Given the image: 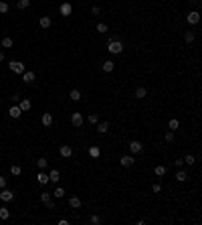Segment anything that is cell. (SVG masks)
I'll list each match as a JSON object with an SVG mask.
<instances>
[{
  "label": "cell",
  "mask_w": 202,
  "mask_h": 225,
  "mask_svg": "<svg viewBox=\"0 0 202 225\" xmlns=\"http://www.w3.org/2000/svg\"><path fill=\"white\" fill-rule=\"evenodd\" d=\"M107 51L111 55H119L121 51H123V43H121L119 39H117V41H109L107 43Z\"/></svg>",
  "instance_id": "6da1fadb"
},
{
  "label": "cell",
  "mask_w": 202,
  "mask_h": 225,
  "mask_svg": "<svg viewBox=\"0 0 202 225\" xmlns=\"http://www.w3.org/2000/svg\"><path fill=\"white\" fill-rule=\"evenodd\" d=\"M10 71H14V73H18V75H22L24 71H27V67H24V63L22 61H10Z\"/></svg>",
  "instance_id": "7a4b0ae2"
},
{
  "label": "cell",
  "mask_w": 202,
  "mask_h": 225,
  "mask_svg": "<svg viewBox=\"0 0 202 225\" xmlns=\"http://www.w3.org/2000/svg\"><path fill=\"white\" fill-rule=\"evenodd\" d=\"M186 22H188V24H198V22H200V12H198V10L188 12L186 14Z\"/></svg>",
  "instance_id": "3957f363"
},
{
  "label": "cell",
  "mask_w": 202,
  "mask_h": 225,
  "mask_svg": "<svg viewBox=\"0 0 202 225\" xmlns=\"http://www.w3.org/2000/svg\"><path fill=\"white\" fill-rule=\"evenodd\" d=\"M83 122H85L83 114H79V112H73V114H71V124H73V126L81 128V126H83Z\"/></svg>",
  "instance_id": "277c9868"
},
{
  "label": "cell",
  "mask_w": 202,
  "mask_h": 225,
  "mask_svg": "<svg viewBox=\"0 0 202 225\" xmlns=\"http://www.w3.org/2000/svg\"><path fill=\"white\" fill-rule=\"evenodd\" d=\"M129 152H131V154H141V152H144V146H141L140 140H131V142H129Z\"/></svg>",
  "instance_id": "5b68a950"
},
{
  "label": "cell",
  "mask_w": 202,
  "mask_h": 225,
  "mask_svg": "<svg viewBox=\"0 0 202 225\" xmlns=\"http://www.w3.org/2000/svg\"><path fill=\"white\" fill-rule=\"evenodd\" d=\"M0 199H2L4 203H8V201H12V199H14V193L4 187V189H0Z\"/></svg>",
  "instance_id": "8992f818"
},
{
  "label": "cell",
  "mask_w": 202,
  "mask_h": 225,
  "mask_svg": "<svg viewBox=\"0 0 202 225\" xmlns=\"http://www.w3.org/2000/svg\"><path fill=\"white\" fill-rule=\"evenodd\" d=\"M34 79H36V73L30 71V69H27V71L22 73V81L24 83H34Z\"/></svg>",
  "instance_id": "52a82bcc"
},
{
  "label": "cell",
  "mask_w": 202,
  "mask_h": 225,
  "mask_svg": "<svg viewBox=\"0 0 202 225\" xmlns=\"http://www.w3.org/2000/svg\"><path fill=\"white\" fill-rule=\"evenodd\" d=\"M40 122H43V126H45V128H51V126H53V114L45 112V114H43V118H40Z\"/></svg>",
  "instance_id": "ba28073f"
},
{
  "label": "cell",
  "mask_w": 202,
  "mask_h": 225,
  "mask_svg": "<svg viewBox=\"0 0 202 225\" xmlns=\"http://www.w3.org/2000/svg\"><path fill=\"white\" fill-rule=\"evenodd\" d=\"M59 10H61V14H63V16H71V12H73V6H71V2H63Z\"/></svg>",
  "instance_id": "9c48e42d"
},
{
  "label": "cell",
  "mask_w": 202,
  "mask_h": 225,
  "mask_svg": "<svg viewBox=\"0 0 202 225\" xmlns=\"http://www.w3.org/2000/svg\"><path fill=\"white\" fill-rule=\"evenodd\" d=\"M8 114H10V118H14V120H18L20 116H22V109L14 103V106H10V109H8Z\"/></svg>",
  "instance_id": "30bf717a"
},
{
  "label": "cell",
  "mask_w": 202,
  "mask_h": 225,
  "mask_svg": "<svg viewBox=\"0 0 202 225\" xmlns=\"http://www.w3.org/2000/svg\"><path fill=\"white\" fill-rule=\"evenodd\" d=\"M59 181H61V172L57 171V168H53V171L49 172V183H55V184H57Z\"/></svg>",
  "instance_id": "8fae6325"
},
{
  "label": "cell",
  "mask_w": 202,
  "mask_h": 225,
  "mask_svg": "<svg viewBox=\"0 0 202 225\" xmlns=\"http://www.w3.org/2000/svg\"><path fill=\"white\" fill-rule=\"evenodd\" d=\"M30 106H33V103H30V99H27V97H20L18 108L22 109V112H28V109H30Z\"/></svg>",
  "instance_id": "7c38bea8"
},
{
  "label": "cell",
  "mask_w": 202,
  "mask_h": 225,
  "mask_svg": "<svg viewBox=\"0 0 202 225\" xmlns=\"http://www.w3.org/2000/svg\"><path fill=\"white\" fill-rule=\"evenodd\" d=\"M134 162H135L134 156H121V158H119V164H121V166H134Z\"/></svg>",
  "instance_id": "4fadbf2b"
},
{
  "label": "cell",
  "mask_w": 202,
  "mask_h": 225,
  "mask_svg": "<svg viewBox=\"0 0 202 225\" xmlns=\"http://www.w3.org/2000/svg\"><path fill=\"white\" fill-rule=\"evenodd\" d=\"M87 152H89V156H91V158H99V156H101V150H99V146H89V150H87Z\"/></svg>",
  "instance_id": "5bb4252c"
},
{
  "label": "cell",
  "mask_w": 202,
  "mask_h": 225,
  "mask_svg": "<svg viewBox=\"0 0 202 225\" xmlns=\"http://www.w3.org/2000/svg\"><path fill=\"white\" fill-rule=\"evenodd\" d=\"M51 22H53V21H51V16H40V18H39L40 28H49V27H51Z\"/></svg>",
  "instance_id": "9a60e30c"
},
{
  "label": "cell",
  "mask_w": 202,
  "mask_h": 225,
  "mask_svg": "<svg viewBox=\"0 0 202 225\" xmlns=\"http://www.w3.org/2000/svg\"><path fill=\"white\" fill-rule=\"evenodd\" d=\"M69 207H71V209H79V207H81V199L79 197H69Z\"/></svg>",
  "instance_id": "2e32d148"
},
{
  "label": "cell",
  "mask_w": 202,
  "mask_h": 225,
  "mask_svg": "<svg viewBox=\"0 0 202 225\" xmlns=\"http://www.w3.org/2000/svg\"><path fill=\"white\" fill-rule=\"evenodd\" d=\"M95 126H97V132H99V134H105L109 130V122H97Z\"/></svg>",
  "instance_id": "e0dca14e"
},
{
  "label": "cell",
  "mask_w": 202,
  "mask_h": 225,
  "mask_svg": "<svg viewBox=\"0 0 202 225\" xmlns=\"http://www.w3.org/2000/svg\"><path fill=\"white\" fill-rule=\"evenodd\" d=\"M36 181H39V184H47L49 183V174L45 171H40L39 174H36Z\"/></svg>",
  "instance_id": "ac0fdd59"
},
{
  "label": "cell",
  "mask_w": 202,
  "mask_h": 225,
  "mask_svg": "<svg viewBox=\"0 0 202 225\" xmlns=\"http://www.w3.org/2000/svg\"><path fill=\"white\" fill-rule=\"evenodd\" d=\"M71 154H73V148H71V146H61V156L63 158H71Z\"/></svg>",
  "instance_id": "d6986e66"
},
{
  "label": "cell",
  "mask_w": 202,
  "mask_h": 225,
  "mask_svg": "<svg viewBox=\"0 0 202 225\" xmlns=\"http://www.w3.org/2000/svg\"><path fill=\"white\" fill-rule=\"evenodd\" d=\"M101 67H103V71H105V73H111V71L115 69V63L111 61V59H109V61H105L103 65H101Z\"/></svg>",
  "instance_id": "ffe728a7"
},
{
  "label": "cell",
  "mask_w": 202,
  "mask_h": 225,
  "mask_svg": "<svg viewBox=\"0 0 202 225\" xmlns=\"http://www.w3.org/2000/svg\"><path fill=\"white\" fill-rule=\"evenodd\" d=\"M69 97H71L73 102H79V99H81V91H79V89H71V91H69Z\"/></svg>",
  "instance_id": "44dd1931"
},
{
  "label": "cell",
  "mask_w": 202,
  "mask_h": 225,
  "mask_svg": "<svg viewBox=\"0 0 202 225\" xmlns=\"http://www.w3.org/2000/svg\"><path fill=\"white\" fill-rule=\"evenodd\" d=\"M176 181H178V183H184V181H186V178H188V174H186V171H178L176 172Z\"/></svg>",
  "instance_id": "7402d4cb"
},
{
  "label": "cell",
  "mask_w": 202,
  "mask_h": 225,
  "mask_svg": "<svg viewBox=\"0 0 202 225\" xmlns=\"http://www.w3.org/2000/svg\"><path fill=\"white\" fill-rule=\"evenodd\" d=\"M194 39H196V33H192V31H188V33H184V41L188 43H194Z\"/></svg>",
  "instance_id": "603a6c76"
},
{
  "label": "cell",
  "mask_w": 202,
  "mask_h": 225,
  "mask_svg": "<svg viewBox=\"0 0 202 225\" xmlns=\"http://www.w3.org/2000/svg\"><path fill=\"white\" fill-rule=\"evenodd\" d=\"M166 171H168V168H166V166H162V164H158V166L154 168L156 177H164V174H166Z\"/></svg>",
  "instance_id": "cb8c5ba5"
},
{
  "label": "cell",
  "mask_w": 202,
  "mask_h": 225,
  "mask_svg": "<svg viewBox=\"0 0 202 225\" xmlns=\"http://www.w3.org/2000/svg\"><path fill=\"white\" fill-rule=\"evenodd\" d=\"M87 122L91 124V126H95V124L99 122V114H89V116H87Z\"/></svg>",
  "instance_id": "d4e9b609"
},
{
  "label": "cell",
  "mask_w": 202,
  "mask_h": 225,
  "mask_svg": "<svg viewBox=\"0 0 202 225\" xmlns=\"http://www.w3.org/2000/svg\"><path fill=\"white\" fill-rule=\"evenodd\" d=\"M36 166H39L40 171H45V168L49 166V160L47 158H39V160H36Z\"/></svg>",
  "instance_id": "484cf974"
},
{
  "label": "cell",
  "mask_w": 202,
  "mask_h": 225,
  "mask_svg": "<svg viewBox=\"0 0 202 225\" xmlns=\"http://www.w3.org/2000/svg\"><path fill=\"white\" fill-rule=\"evenodd\" d=\"M146 93H148V91H146V87H137V89H135V97H137V99H144V97H146Z\"/></svg>",
  "instance_id": "4316f807"
},
{
  "label": "cell",
  "mask_w": 202,
  "mask_h": 225,
  "mask_svg": "<svg viewBox=\"0 0 202 225\" xmlns=\"http://www.w3.org/2000/svg\"><path fill=\"white\" fill-rule=\"evenodd\" d=\"M53 197H57V199L65 197V189H63V187H57V189L53 191Z\"/></svg>",
  "instance_id": "83f0119b"
},
{
  "label": "cell",
  "mask_w": 202,
  "mask_h": 225,
  "mask_svg": "<svg viewBox=\"0 0 202 225\" xmlns=\"http://www.w3.org/2000/svg\"><path fill=\"white\" fill-rule=\"evenodd\" d=\"M168 128H170V130H178V128H180V122H178L176 118H172V120L168 122Z\"/></svg>",
  "instance_id": "f1b7e54d"
},
{
  "label": "cell",
  "mask_w": 202,
  "mask_h": 225,
  "mask_svg": "<svg viewBox=\"0 0 202 225\" xmlns=\"http://www.w3.org/2000/svg\"><path fill=\"white\" fill-rule=\"evenodd\" d=\"M184 164H190V166H194V164H196V158L192 156V154H188V156H184Z\"/></svg>",
  "instance_id": "f546056e"
},
{
  "label": "cell",
  "mask_w": 202,
  "mask_h": 225,
  "mask_svg": "<svg viewBox=\"0 0 202 225\" xmlns=\"http://www.w3.org/2000/svg\"><path fill=\"white\" fill-rule=\"evenodd\" d=\"M164 140H166L168 144H172V142H174V130H170V132H166V136H164Z\"/></svg>",
  "instance_id": "4dcf8cb0"
},
{
  "label": "cell",
  "mask_w": 202,
  "mask_h": 225,
  "mask_svg": "<svg viewBox=\"0 0 202 225\" xmlns=\"http://www.w3.org/2000/svg\"><path fill=\"white\" fill-rule=\"evenodd\" d=\"M28 4H30V0H18V2H16V6H18L20 10H24V8H28Z\"/></svg>",
  "instance_id": "1f68e13d"
},
{
  "label": "cell",
  "mask_w": 202,
  "mask_h": 225,
  "mask_svg": "<svg viewBox=\"0 0 202 225\" xmlns=\"http://www.w3.org/2000/svg\"><path fill=\"white\" fill-rule=\"evenodd\" d=\"M95 28H97V33H107V31H109V27L105 24V22H99Z\"/></svg>",
  "instance_id": "d6a6232c"
},
{
  "label": "cell",
  "mask_w": 202,
  "mask_h": 225,
  "mask_svg": "<svg viewBox=\"0 0 202 225\" xmlns=\"http://www.w3.org/2000/svg\"><path fill=\"white\" fill-rule=\"evenodd\" d=\"M2 47L10 49V47H12V39H10V37H4V39H2Z\"/></svg>",
  "instance_id": "836d02e7"
},
{
  "label": "cell",
  "mask_w": 202,
  "mask_h": 225,
  "mask_svg": "<svg viewBox=\"0 0 202 225\" xmlns=\"http://www.w3.org/2000/svg\"><path fill=\"white\" fill-rule=\"evenodd\" d=\"M8 217H10V211L6 207H0V219H8Z\"/></svg>",
  "instance_id": "e575fe53"
},
{
  "label": "cell",
  "mask_w": 202,
  "mask_h": 225,
  "mask_svg": "<svg viewBox=\"0 0 202 225\" xmlns=\"http://www.w3.org/2000/svg\"><path fill=\"white\" fill-rule=\"evenodd\" d=\"M10 172H12V174H14V177H18V174H20V172H22V168H20V166H18V164H12V166H10Z\"/></svg>",
  "instance_id": "d590c367"
},
{
  "label": "cell",
  "mask_w": 202,
  "mask_h": 225,
  "mask_svg": "<svg viewBox=\"0 0 202 225\" xmlns=\"http://www.w3.org/2000/svg\"><path fill=\"white\" fill-rule=\"evenodd\" d=\"M6 12H8V2L0 0V14H6Z\"/></svg>",
  "instance_id": "8d00e7d4"
},
{
  "label": "cell",
  "mask_w": 202,
  "mask_h": 225,
  "mask_svg": "<svg viewBox=\"0 0 202 225\" xmlns=\"http://www.w3.org/2000/svg\"><path fill=\"white\" fill-rule=\"evenodd\" d=\"M40 201H43V203H47V201H51V193H47V191H45V193H40Z\"/></svg>",
  "instance_id": "74e56055"
},
{
  "label": "cell",
  "mask_w": 202,
  "mask_h": 225,
  "mask_svg": "<svg viewBox=\"0 0 202 225\" xmlns=\"http://www.w3.org/2000/svg\"><path fill=\"white\" fill-rule=\"evenodd\" d=\"M89 221H91L93 225H99V223H101V217H99V215H91V219H89Z\"/></svg>",
  "instance_id": "f35d334b"
},
{
  "label": "cell",
  "mask_w": 202,
  "mask_h": 225,
  "mask_svg": "<svg viewBox=\"0 0 202 225\" xmlns=\"http://www.w3.org/2000/svg\"><path fill=\"white\" fill-rule=\"evenodd\" d=\"M91 12H93L95 16H97V14H101V6H97V4H95V6L91 8Z\"/></svg>",
  "instance_id": "ab89813d"
},
{
  "label": "cell",
  "mask_w": 202,
  "mask_h": 225,
  "mask_svg": "<svg viewBox=\"0 0 202 225\" xmlns=\"http://www.w3.org/2000/svg\"><path fill=\"white\" fill-rule=\"evenodd\" d=\"M152 191H154V193H156V195H158V193H160V191H162V187H160V183H156V184H154V187H152Z\"/></svg>",
  "instance_id": "60d3db41"
},
{
  "label": "cell",
  "mask_w": 202,
  "mask_h": 225,
  "mask_svg": "<svg viewBox=\"0 0 202 225\" xmlns=\"http://www.w3.org/2000/svg\"><path fill=\"white\" fill-rule=\"evenodd\" d=\"M20 102V93H14L12 96V103H18Z\"/></svg>",
  "instance_id": "b9f144b4"
},
{
  "label": "cell",
  "mask_w": 202,
  "mask_h": 225,
  "mask_svg": "<svg viewBox=\"0 0 202 225\" xmlns=\"http://www.w3.org/2000/svg\"><path fill=\"white\" fill-rule=\"evenodd\" d=\"M4 187H6V178L0 177V189H4Z\"/></svg>",
  "instance_id": "7bdbcfd3"
},
{
  "label": "cell",
  "mask_w": 202,
  "mask_h": 225,
  "mask_svg": "<svg viewBox=\"0 0 202 225\" xmlns=\"http://www.w3.org/2000/svg\"><path fill=\"white\" fill-rule=\"evenodd\" d=\"M174 164H176V166H182V164H184V158H176Z\"/></svg>",
  "instance_id": "ee69618b"
},
{
  "label": "cell",
  "mask_w": 202,
  "mask_h": 225,
  "mask_svg": "<svg viewBox=\"0 0 202 225\" xmlns=\"http://www.w3.org/2000/svg\"><path fill=\"white\" fill-rule=\"evenodd\" d=\"M49 207V209H55V201H47V203H45Z\"/></svg>",
  "instance_id": "f6af8a7d"
},
{
  "label": "cell",
  "mask_w": 202,
  "mask_h": 225,
  "mask_svg": "<svg viewBox=\"0 0 202 225\" xmlns=\"http://www.w3.org/2000/svg\"><path fill=\"white\" fill-rule=\"evenodd\" d=\"M192 2H194V6H200L202 4V0H192Z\"/></svg>",
  "instance_id": "bcb514c9"
},
{
  "label": "cell",
  "mask_w": 202,
  "mask_h": 225,
  "mask_svg": "<svg viewBox=\"0 0 202 225\" xmlns=\"http://www.w3.org/2000/svg\"><path fill=\"white\" fill-rule=\"evenodd\" d=\"M4 61V53H2V51H0V63Z\"/></svg>",
  "instance_id": "7dc6e473"
}]
</instances>
